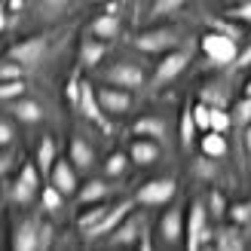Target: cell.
<instances>
[{
    "label": "cell",
    "mask_w": 251,
    "mask_h": 251,
    "mask_svg": "<svg viewBox=\"0 0 251 251\" xmlns=\"http://www.w3.org/2000/svg\"><path fill=\"white\" fill-rule=\"evenodd\" d=\"M187 239H184V245H187V251H199L208 239H211V230H208V208H205V202H196L190 205V211H187Z\"/></svg>",
    "instance_id": "1"
},
{
    "label": "cell",
    "mask_w": 251,
    "mask_h": 251,
    "mask_svg": "<svg viewBox=\"0 0 251 251\" xmlns=\"http://www.w3.org/2000/svg\"><path fill=\"white\" fill-rule=\"evenodd\" d=\"M178 31L175 28H150V31H141L135 37V46L141 52H150V55H166L178 46Z\"/></svg>",
    "instance_id": "2"
},
{
    "label": "cell",
    "mask_w": 251,
    "mask_h": 251,
    "mask_svg": "<svg viewBox=\"0 0 251 251\" xmlns=\"http://www.w3.org/2000/svg\"><path fill=\"white\" fill-rule=\"evenodd\" d=\"M77 110L89 120V123H95L98 129H104V132H110V120H107V114H104V107H101V101H98V89L92 83H80V98H77Z\"/></svg>",
    "instance_id": "3"
},
{
    "label": "cell",
    "mask_w": 251,
    "mask_h": 251,
    "mask_svg": "<svg viewBox=\"0 0 251 251\" xmlns=\"http://www.w3.org/2000/svg\"><path fill=\"white\" fill-rule=\"evenodd\" d=\"M187 65H190V52H187V49H172V52H166L162 61L156 65V71H153V86L156 89L159 86H169L175 77H181Z\"/></svg>",
    "instance_id": "4"
},
{
    "label": "cell",
    "mask_w": 251,
    "mask_h": 251,
    "mask_svg": "<svg viewBox=\"0 0 251 251\" xmlns=\"http://www.w3.org/2000/svg\"><path fill=\"white\" fill-rule=\"evenodd\" d=\"M43 55H46V37H40V34H34V37H25V40L12 43V46H9V52H6V58L19 61L22 68L37 65V61H40Z\"/></svg>",
    "instance_id": "5"
},
{
    "label": "cell",
    "mask_w": 251,
    "mask_h": 251,
    "mask_svg": "<svg viewBox=\"0 0 251 251\" xmlns=\"http://www.w3.org/2000/svg\"><path fill=\"white\" fill-rule=\"evenodd\" d=\"M202 52L215 65H230L236 58V40L230 34H205L202 37Z\"/></svg>",
    "instance_id": "6"
},
{
    "label": "cell",
    "mask_w": 251,
    "mask_h": 251,
    "mask_svg": "<svg viewBox=\"0 0 251 251\" xmlns=\"http://www.w3.org/2000/svg\"><path fill=\"white\" fill-rule=\"evenodd\" d=\"M172 196H175V181L172 178H156V181H147L141 190H138L135 199L147 208H156V205H166Z\"/></svg>",
    "instance_id": "7"
},
{
    "label": "cell",
    "mask_w": 251,
    "mask_h": 251,
    "mask_svg": "<svg viewBox=\"0 0 251 251\" xmlns=\"http://www.w3.org/2000/svg\"><path fill=\"white\" fill-rule=\"evenodd\" d=\"M104 80L110 86H120V89H138L144 83V71L138 65H132V61H120V65L104 71Z\"/></svg>",
    "instance_id": "8"
},
{
    "label": "cell",
    "mask_w": 251,
    "mask_h": 251,
    "mask_svg": "<svg viewBox=\"0 0 251 251\" xmlns=\"http://www.w3.org/2000/svg\"><path fill=\"white\" fill-rule=\"evenodd\" d=\"M12 248L16 251H37L40 248V221L37 218H22L12 230Z\"/></svg>",
    "instance_id": "9"
},
{
    "label": "cell",
    "mask_w": 251,
    "mask_h": 251,
    "mask_svg": "<svg viewBox=\"0 0 251 251\" xmlns=\"http://www.w3.org/2000/svg\"><path fill=\"white\" fill-rule=\"evenodd\" d=\"M129 208H132L129 199H126V202H120V205H114V208H107V215L98 221L92 230H86L83 239H86V242H95V239H101V236H110V233H114V227L126 218V211H129Z\"/></svg>",
    "instance_id": "10"
},
{
    "label": "cell",
    "mask_w": 251,
    "mask_h": 251,
    "mask_svg": "<svg viewBox=\"0 0 251 251\" xmlns=\"http://www.w3.org/2000/svg\"><path fill=\"white\" fill-rule=\"evenodd\" d=\"M49 184H55L65 196L77 193L80 187H77V172H74V162L71 159H55L52 172H49Z\"/></svg>",
    "instance_id": "11"
},
{
    "label": "cell",
    "mask_w": 251,
    "mask_h": 251,
    "mask_svg": "<svg viewBox=\"0 0 251 251\" xmlns=\"http://www.w3.org/2000/svg\"><path fill=\"white\" fill-rule=\"evenodd\" d=\"M98 101H101L104 114H126V110L132 107V95L120 89V86H114V89H98Z\"/></svg>",
    "instance_id": "12"
},
{
    "label": "cell",
    "mask_w": 251,
    "mask_h": 251,
    "mask_svg": "<svg viewBox=\"0 0 251 251\" xmlns=\"http://www.w3.org/2000/svg\"><path fill=\"white\" fill-rule=\"evenodd\" d=\"M141 230H144V224L138 221V218H123L117 227H114V233H110V245H135L138 242V236H141Z\"/></svg>",
    "instance_id": "13"
},
{
    "label": "cell",
    "mask_w": 251,
    "mask_h": 251,
    "mask_svg": "<svg viewBox=\"0 0 251 251\" xmlns=\"http://www.w3.org/2000/svg\"><path fill=\"white\" fill-rule=\"evenodd\" d=\"M159 233L169 245H178L181 236H184V221H181V208H169L162 215V224H159Z\"/></svg>",
    "instance_id": "14"
},
{
    "label": "cell",
    "mask_w": 251,
    "mask_h": 251,
    "mask_svg": "<svg viewBox=\"0 0 251 251\" xmlns=\"http://www.w3.org/2000/svg\"><path fill=\"white\" fill-rule=\"evenodd\" d=\"M104 55H107V43L101 40V37L80 43V68H95V65H101Z\"/></svg>",
    "instance_id": "15"
},
{
    "label": "cell",
    "mask_w": 251,
    "mask_h": 251,
    "mask_svg": "<svg viewBox=\"0 0 251 251\" xmlns=\"http://www.w3.org/2000/svg\"><path fill=\"white\" fill-rule=\"evenodd\" d=\"M129 159L138 162V166H150V162H156V159H159V144H156V141H150V138H138V141H132Z\"/></svg>",
    "instance_id": "16"
},
{
    "label": "cell",
    "mask_w": 251,
    "mask_h": 251,
    "mask_svg": "<svg viewBox=\"0 0 251 251\" xmlns=\"http://www.w3.org/2000/svg\"><path fill=\"white\" fill-rule=\"evenodd\" d=\"M68 153H71V162L77 169H89L92 162H95V150H92V144L86 141V138H71Z\"/></svg>",
    "instance_id": "17"
},
{
    "label": "cell",
    "mask_w": 251,
    "mask_h": 251,
    "mask_svg": "<svg viewBox=\"0 0 251 251\" xmlns=\"http://www.w3.org/2000/svg\"><path fill=\"white\" fill-rule=\"evenodd\" d=\"M199 150H202L205 156H211V159H221L227 153V138H224V132H218V129H208L205 138L199 141Z\"/></svg>",
    "instance_id": "18"
},
{
    "label": "cell",
    "mask_w": 251,
    "mask_h": 251,
    "mask_svg": "<svg viewBox=\"0 0 251 251\" xmlns=\"http://www.w3.org/2000/svg\"><path fill=\"white\" fill-rule=\"evenodd\" d=\"M9 110H12V117H16L19 123H40V117H43L40 104L28 101V98H16V101L9 104Z\"/></svg>",
    "instance_id": "19"
},
{
    "label": "cell",
    "mask_w": 251,
    "mask_h": 251,
    "mask_svg": "<svg viewBox=\"0 0 251 251\" xmlns=\"http://www.w3.org/2000/svg\"><path fill=\"white\" fill-rule=\"evenodd\" d=\"M132 135L135 138H162L166 135V123L159 117H141V120H135Z\"/></svg>",
    "instance_id": "20"
},
{
    "label": "cell",
    "mask_w": 251,
    "mask_h": 251,
    "mask_svg": "<svg viewBox=\"0 0 251 251\" xmlns=\"http://www.w3.org/2000/svg\"><path fill=\"white\" fill-rule=\"evenodd\" d=\"M120 34V19L114 12H104V16H98L92 22V37H101V40H114Z\"/></svg>",
    "instance_id": "21"
},
{
    "label": "cell",
    "mask_w": 251,
    "mask_h": 251,
    "mask_svg": "<svg viewBox=\"0 0 251 251\" xmlns=\"http://www.w3.org/2000/svg\"><path fill=\"white\" fill-rule=\"evenodd\" d=\"M110 187L104 181H89V184H83L80 190H77V202L80 205H95V202H101V199L107 196Z\"/></svg>",
    "instance_id": "22"
},
{
    "label": "cell",
    "mask_w": 251,
    "mask_h": 251,
    "mask_svg": "<svg viewBox=\"0 0 251 251\" xmlns=\"http://www.w3.org/2000/svg\"><path fill=\"white\" fill-rule=\"evenodd\" d=\"M55 159H58V153H55V141L52 138H43L40 141V147H37V156H34V162L40 166V172H52V166H55Z\"/></svg>",
    "instance_id": "23"
},
{
    "label": "cell",
    "mask_w": 251,
    "mask_h": 251,
    "mask_svg": "<svg viewBox=\"0 0 251 251\" xmlns=\"http://www.w3.org/2000/svg\"><path fill=\"white\" fill-rule=\"evenodd\" d=\"M196 138V120H193V104H184L181 110V144L190 147Z\"/></svg>",
    "instance_id": "24"
},
{
    "label": "cell",
    "mask_w": 251,
    "mask_h": 251,
    "mask_svg": "<svg viewBox=\"0 0 251 251\" xmlns=\"http://www.w3.org/2000/svg\"><path fill=\"white\" fill-rule=\"evenodd\" d=\"M215 245H218L221 251H239V248H242V239H239V224H236V227H224V230L218 233Z\"/></svg>",
    "instance_id": "25"
},
{
    "label": "cell",
    "mask_w": 251,
    "mask_h": 251,
    "mask_svg": "<svg viewBox=\"0 0 251 251\" xmlns=\"http://www.w3.org/2000/svg\"><path fill=\"white\" fill-rule=\"evenodd\" d=\"M61 199H65V193H61L55 184H49V187H43V190H40V202H43L46 211H58L61 208Z\"/></svg>",
    "instance_id": "26"
},
{
    "label": "cell",
    "mask_w": 251,
    "mask_h": 251,
    "mask_svg": "<svg viewBox=\"0 0 251 251\" xmlns=\"http://www.w3.org/2000/svg\"><path fill=\"white\" fill-rule=\"evenodd\" d=\"M34 193H37V187H31L28 181H16V184H12V190H9V199H12V202H19V205H25V202H31V199H34Z\"/></svg>",
    "instance_id": "27"
},
{
    "label": "cell",
    "mask_w": 251,
    "mask_h": 251,
    "mask_svg": "<svg viewBox=\"0 0 251 251\" xmlns=\"http://www.w3.org/2000/svg\"><path fill=\"white\" fill-rule=\"evenodd\" d=\"M25 95V80H3L0 83V101H16Z\"/></svg>",
    "instance_id": "28"
},
{
    "label": "cell",
    "mask_w": 251,
    "mask_h": 251,
    "mask_svg": "<svg viewBox=\"0 0 251 251\" xmlns=\"http://www.w3.org/2000/svg\"><path fill=\"white\" fill-rule=\"evenodd\" d=\"M107 215V208L104 205H92L89 211H86V215H80V221H77V227H80V233H86V230H92L98 221H101Z\"/></svg>",
    "instance_id": "29"
},
{
    "label": "cell",
    "mask_w": 251,
    "mask_h": 251,
    "mask_svg": "<svg viewBox=\"0 0 251 251\" xmlns=\"http://www.w3.org/2000/svg\"><path fill=\"white\" fill-rule=\"evenodd\" d=\"M187 0H153V6H150V16L159 19V16H172V12H178Z\"/></svg>",
    "instance_id": "30"
},
{
    "label": "cell",
    "mask_w": 251,
    "mask_h": 251,
    "mask_svg": "<svg viewBox=\"0 0 251 251\" xmlns=\"http://www.w3.org/2000/svg\"><path fill=\"white\" fill-rule=\"evenodd\" d=\"M193 120H196V129L199 132H208L211 129V104H205V101L193 104Z\"/></svg>",
    "instance_id": "31"
},
{
    "label": "cell",
    "mask_w": 251,
    "mask_h": 251,
    "mask_svg": "<svg viewBox=\"0 0 251 251\" xmlns=\"http://www.w3.org/2000/svg\"><path fill=\"white\" fill-rule=\"evenodd\" d=\"M202 101L211 104V107H224V104H227V95L221 92L218 83H208V86H202Z\"/></svg>",
    "instance_id": "32"
},
{
    "label": "cell",
    "mask_w": 251,
    "mask_h": 251,
    "mask_svg": "<svg viewBox=\"0 0 251 251\" xmlns=\"http://www.w3.org/2000/svg\"><path fill=\"white\" fill-rule=\"evenodd\" d=\"M233 123L236 126H248L251 123V95H245L242 101H236V107H233Z\"/></svg>",
    "instance_id": "33"
},
{
    "label": "cell",
    "mask_w": 251,
    "mask_h": 251,
    "mask_svg": "<svg viewBox=\"0 0 251 251\" xmlns=\"http://www.w3.org/2000/svg\"><path fill=\"white\" fill-rule=\"evenodd\" d=\"M3 80H22V65L12 58H0V83Z\"/></svg>",
    "instance_id": "34"
},
{
    "label": "cell",
    "mask_w": 251,
    "mask_h": 251,
    "mask_svg": "<svg viewBox=\"0 0 251 251\" xmlns=\"http://www.w3.org/2000/svg\"><path fill=\"white\" fill-rule=\"evenodd\" d=\"M230 126H233V114H227L224 107H211V129L227 132Z\"/></svg>",
    "instance_id": "35"
},
{
    "label": "cell",
    "mask_w": 251,
    "mask_h": 251,
    "mask_svg": "<svg viewBox=\"0 0 251 251\" xmlns=\"http://www.w3.org/2000/svg\"><path fill=\"white\" fill-rule=\"evenodd\" d=\"M230 221L239 224V227H242V224H248L251 221V202H233L230 205Z\"/></svg>",
    "instance_id": "36"
},
{
    "label": "cell",
    "mask_w": 251,
    "mask_h": 251,
    "mask_svg": "<svg viewBox=\"0 0 251 251\" xmlns=\"http://www.w3.org/2000/svg\"><path fill=\"white\" fill-rule=\"evenodd\" d=\"M126 166H129V156H126V153H114V156H107L104 172L114 178V175H123V172H126Z\"/></svg>",
    "instance_id": "37"
},
{
    "label": "cell",
    "mask_w": 251,
    "mask_h": 251,
    "mask_svg": "<svg viewBox=\"0 0 251 251\" xmlns=\"http://www.w3.org/2000/svg\"><path fill=\"white\" fill-rule=\"evenodd\" d=\"M227 211H230V208H227V202H224V196L215 190V193L208 196V215H211V218H224Z\"/></svg>",
    "instance_id": "38"
},
{
    "label": "cell",
    "mask_w": 251,
    "mask_h": 251,
    "mask_svg": "<svg viewBox=\"0 0 251 251\" xmlns=\"http://www.w3.org/2000/svg\"><path fill=\"white\" fill-rule=\"evenodd\" d=\"M196 175L199 178H215V162H211V156H199L196 159Z\"/></svg>",
    "instance_id": "39"
},
{
    "label": "cell",
    "mask_w": 251,
    "mask_h": 251,
    "mask_svg": "<svg viewBox=\"0 0 251 251\" xmlns=\"http://www.w3.org/2000/svg\"><path fill=\"white\" fill-rule=\"evenodd\" d=\"M77 98H80V77L74 74V77L68 80V101H71L74 107H77Z\"/></svg>",
    "instance_id": "40"
},
{
    "label": "cell",
    "mask_w": 251,
    "mask_h": 251,
    "mask_svg": "<svg viewBox=\"0 0 251 251\" xmlns=\"http://www.w3.org/2000/svg\"><path fill=\"white\" fill-rule=\"evenodd\" d=\"M55 239V230H52V224H40V248H49Z\"/></svg>",
    "instance_id": "41"
},
{
    "label": "cell",
    "mask_w": 251,
    "mask_h": 251,
    "mask_svg": "<svg viewBox=\"0 0 251 251\" xmlns=\"http://www.w3.org/2000/svg\"><path fill=\"white\" fill-rule=\"evenodd\" d=\"M12 126L9 123H0V147H6V144H12Z\"/></svg>",
    "instance_id": "42"
},
{
    "label": "cell",
    "mask_w": 251,
    "mask_h": 251,
    "mask_svg": "<svg viewBox=\"0 0 251 251\" xmlns=\"http://www.w3.org/2000/svg\"><path fill=\"white\" fill-rule=\"evenodd\" d=\"M43 6H46L49 12H58V9L68 6V0H43Z\"/></svg>",
    "instance_id": "43"
},
{
    "label": "cell",
    "mask_w": 251,
    "mask_h": 251,
    "mask_svg": "<svg viewBox=\"0 0 251 251\" xmlns=\"http://www.w3.org/2000/svg\"><path fill=\"white\" fill-rule=\"evenodd\" d=\"M233 16H239V19H245V22H251V3H242L239 9L233 12Z\"/></svg>",
    "instance_id": "44"
},
{
    "label": "cell",
    "mask_w": 251,
    "mask_h": 251,
    "mask_svg": "<svg viewBox=\"0 0 251 251\" xmlns=\"http://www.w3.org/2000/svg\"><path fill=\"white\" fill-rule=\"evenodd\" d=\"M245 150H248V153H251V123L245 126Z\"/></svg>",
    "instance_id": "45"
},
{
    "label": "cell",
    "mask_w": 251,
    "mask_h": 251,
    "mask_svg": "<svg viewBox=\"0 0 251 251\" xmlns=\"http://www.w3.org/2000/svg\"><path fill=\"white\" fill-rule=\"evenodd\" d=\"M6 169H9V156H0V178H3Z\"/></svg>",
    "instance_id": "46"
},
{
    "label": "cell",
    "mask_w": 251,
    "mask_h": 251,
    "mask_svg": "<svg viewBox=\"0 0 251 251\" xmlns=\"http://www.w3.org/2000/svg\"><path fill=\"white\" fill-rule=\"evenodd\" d=\"M6 25V9H3V0H0V28Z\"/></svg>",
    "instance_id": "47"
},
{
    "label": "cell",
    "mask_w": 251,
    "mask_h": 251,
    "mask_svg": "<svg viewBox=\"0 0 251 251\" xmlns=\"http://www.w3.org/2000/svg\"><path fill=\"white\" fill-rule=\"evenodd\" d=\"M245 95H251V83H248V86H245Z\"/></svg>",
    "instance_id": "48"
},
{
    "label": "cell",
    "mask_w": 251,
    "mask_h": 251,
    "mask_svg": "<svg viewBox=\"0 0 251 251\" xmlns=\"http://www.w3.org/2000/svg\"><path fill=\"white\" fill-rule=\"evenodd\" d=\"M92 3H104V0H92Z\"/></svg>",
    "instance_id": "49"
},
{
    "label": "cell",
    "mask_w": 251,
    "mask_h": 251,
    "mask_svg": "<svg viewBox=\"0 0 251 251\" xmlns=\"http://www.w3.org/2000/svg\"><path fill=\"white\" fill-rule=\"evenodd\" d=\"M0 245H3V239H0Z\"/></svg>",
    "instance_id": "50"
}]
</instances>
